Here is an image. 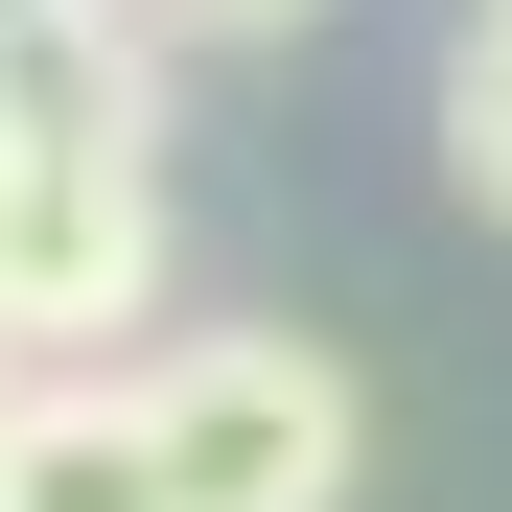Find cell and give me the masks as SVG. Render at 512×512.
Returning a JSON list of instances; mask_svg holds the SVG:
<instances>
[{"label":"cell","instance_id":"6da1fadb","mask_svg":"<svg viewBox=\"0 0 512 512\" xmlns=\"http://www.w3.org/2000/svg\"><path fill=\"white\" fill-rule=\"evenodd\" d=\"M117 396H140L163 512H350V466H373V396H350V350H303V326H187V350H140Z\"/></svg>","mask_w":512,"mask_h":512},{"label":"cell","instance_id":"7a4b0ae2","mask_svg":"<svg viewBox=\"0 0 512 512\" xmlns=\"http://www.w3.org/2000/svg\"><path fill=\"white\" fill-rule=\"evenodd\" d=\"M117 326H163V163L0 140V373H94Z\"/></svg>","mask_w":512,"mask_h":512},{"label":"cell","instance_id":"3957f363","mask_svg":"<svg viewBox=\"0 0 512 512\" xmlns=\"http://www.w3.org/2000/svg\"><path fill=\"white\" fill-rule=\"evenodd\" d=\"M0 140H24V163H163L140 0H0Z\"/></svg>","mask_w":512,"mask_h":512},{"label":"cell","instance_id":"277c9868","mask_svg":"<svg viewBox=\"0 0 512 512\" xmlns=\"http://www.w3.org/2000/svg\"><path fill=\"white\" fill-rule=\"evenodd\" d=\"M0 512H163L117 373H0Z\"/></svg>","mask_w":512,"mask_h":512},{"label":"cell","instance_id":"5b68a950","mask_svg":"<svg viewBox=\"0 0 512 512\" xmlns=\"http://www.w3.org/2000/svg\"><path fill=\"white\" fill-rule=\"evenodd\" d=\"M443 163H466V210H512V0L443 47Z\"/></svg>","mask_w":512,"mask_h":512},{"label":"cell","instance_id":"8992f818","mask_svg":"<svg viewBox=\"0 0 512 512\" xmlns=\"http://www.w3.org/2000/svg\"><path fill=\"white\" fill-rule=\"evenodd\" d=\"M140 24H187V47H280V24H326V0H140Z\"/></svg>","mask_w":512,"mask_h":512}]
</instances>
